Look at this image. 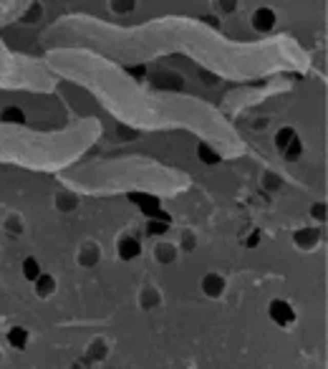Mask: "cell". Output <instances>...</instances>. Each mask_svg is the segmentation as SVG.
Masks as SVG:
<instances>
[{
    "label": "cell",
    "instance_id": "6da1fadb",
    "mask_svg": "<svg viewBox=\"0 0 328 369\" xmlns=\"http://www.w3.org/2000/svg\"><path fill=\"white\" fill-rule=\"evenodd\" d=\"M129 200H131V202H137V205H139V210H142L144 215H151V217H157V220L169 223V217L159 210V200H157V197L144 195V192H131V195H129Z\"/></svg>",
    "mask_w": 328,
    "mask_h": 369
},
{
    "label": "cell",
    "instance_id": "7a4b0ae2",
    "mask_svg": "<svg viewBox=\"0 0 328 369\" xmlns=\"http://www.w3.org/2000/svg\"><path fill=\"white\" fill-rule=\"evenodd\" d=\"M270 316H273V321L280 324V326H285V324H291V321L296 319L291 304H285V301H273V304H270Z\"/></svg>",
    "mask_w": 328,
    "mask_h": 369
},
{
    "label": "cell",
    "instance_id": "3957f363",
    "mask_svg": "<svg viewBox=\"0 0 328 369\" xmlns=\"http://www.w3.org/2000/svg\"><path fill=\"white\" fill-rule=\"evenodd\" d=\"M273 23H275V13H273L270 8H260V10L253 15V26H255L258 31H270Z\"/></svg>",
    "mask_w": 328,
    "mask_h": 369
},
{
    "label": "cell",
    "instance_id": "277c9868",
    "mask_svg": "<svg viewBox=\"0 0 328 369\" xmlns=\"http://www.w3.org/2000/svg\"><path fill=\"white\" fill-rule=\"evenodd\" d=\"M139 253H142V246H139L134 238H124L119 243V255L124 261H131V258H137Z\"/></svg>",
    "mask_w": 328,
    "mask_h": 369
},
{
    "label": "cell",
    "instance_id": "5b68a950",
    "mask_svg": "<svg viewBox=\"0 0 328 369\" xmlns=\"http://www.w3.org/2000/svg\"><path fill=\"white\" fill-rule=\"evenodd\" d=\"M8 341H10V346H15V349H26V344H28L26 329H21V326L10 329V331H8Z\"/></svg>",
    "mask_w": 328,
    "mask_h": 369
},
{
    "label": "cell",
    "instance_id": "8992f818",
    "mask_svg": "<svg viewBox=\"0 0 328 369\" xmlns=\"http://www.w3.org/2000/svg\"><path fill=\"white\" fill-rule=\"evenodd\" d=\"M0 119H3V122L23 124V122H26V114H23L21 109H15V106H8V109H3V114H0Z\"/></svg>",
    "mask_w": 328,
    "mask_h": 369
},
{
    "label": "cell",
    "instance_id": "52a82bcc",
    "mask_svg": "<svg viewBox=\"0 0 328 369\" xmlns=\"http://www.w3.org/2000/svg\"><path fill=\"white\" fill-rule=\"evenodd\" d=\"M202 286H205V291H207L209 296H220V293H222V278L215 276V273L205 278V283H202Z\"/></svg>",
    "mask_w": 328,
    "mask_h": 369
},
{
    "label": "cell",
    "instance_id": "ba28073f",
    "mask_svg": "<svg viewBox=\"0 0 328 369\" xmlns=\"http://www.w3.org/2000/svg\"><path fill=\"white\" fill-rule=\"evenodd\" d=\"M23 276L28 278V281H35V278L41 276V266H38L35 258H26L23 261Z\"/></svg>",
    "mask_w": 328,
    "mask_h": 369
},
{
    "label": "cell",
    "instance_id": "9c48e42d",
    "mask_svg": "<svg viewBox=\"0 0 328 369\" xmlns=\"http://www.w3.org/2000/svg\"><path fill=\"white\" fill-rule=\"evenodd\" d=\"M293 139H296V132H293V129H283V132H278V137H275V142H278V150L283 152V150H285V147H288Z\"/></svg>",
    "mask_w": 328,
    "mask_h": 369
},
{
    "label": "cell",
    "instance_id": "30bf717a",
    "mask_svg": "<svg viewBox=\"0 0 328 369\" xmlns=\"http://www.w3.org/2000/svg\"><path fill=\"white\" fill-rule=\"evenodd\" d=\"M38 293H51L53 291V278L51 276H38Z\"/></svg>",
    "mask_w": 328,
    "mask_h": 369
},
{
    "label": "cell",
    "instance_id": "8fae6325",
    "mask_svg": "<svg viewBox=\"0 0 328 369\" xmlns=\"http://www.w3.org/2000/svg\"><path fill=\"white\" fill-rule=\"evenodd\" d=\"M200 157H202V159H205L207 164H217V159H220L217 154H215L212 150H209L207 144H200Z\"/></svg>",
    "mask_w": 328,
    "mask_h": 369
},
{
    "label": "cell",
    "instance_id": "7c38bea8",
    "mask_svg": "<svg viewBox=\"0 0 328 369\" xmlns=\"http://www.w3.org/2000/svg\"><path fill=\"white\" fill-rule=\"evenodd\" d=\"M283 154H285L288 159H296V157L300 154V142H298V139H293V142H291V144L283 150Z\"/></svg>",
    "mask_w": 328,
    "mask_h": 369
},
{
    "label": "cell",
    "instance_id": "4fadbf2b",
    "mask_svg": "<svg viewBox=\"0 0 328 369\" xmlns=\"http://www.w3.org/2000/svg\"><path fill=\"white\" fill-rule=\"evenodd\" d=\"M169 225L164 223V220H154V223H149V233L151 235H159V233H164Z\"/></svg>",
    "mask_w": 328,
    "mask_h": 369
},
{
    "label": "cell",
    "instance_id": "5bb4252c",
    "mask_svg": "<svg viewBox=\"0 0 328 369\" xmlns=\"http://www.w3.org/2000/svg\"><path fill=\"white\" fill-rule=\"evenodd\" d=\"M129 73H131V76H144L147 68H144V66H134V68H129Z\"/></svg>",
    "mask_w": 328,
    "mask_h": 369
},
{
    "label": "cell",
    "instance_id": "9a60e30c",
    "mask_svg": "<svg viewBox=\"0 0 328 369\" xmlns=\"http://www.w3.org/2000/svg\"><path fill=\"white\" fill-rule=\"evenodd\" d=\"M258 238H260V233H253V235H250V241H247V246L255 248V246H258Z\"/></svg>",
    "mask_w": 328,
    "mask_h": 369
},
{
    "label": "cell",
    "instance_id": "2e32d148",
    "mask_svg": "<svg viewBox=\"0 0 328 369\" xmlns=\"http://www.w3.org/2000/svg\"><path fill=\"white\" fill-rule=\"evenodd\" d=\"M313 213H316V217H326V208H316Z\"/></svg>",
    "mask_w": 328,
    "mask_h": 369
}]
</instances>
